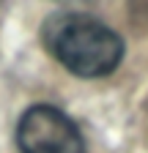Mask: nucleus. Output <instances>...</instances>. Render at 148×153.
Listing matches in <instances>:
<instances>
[{"label":"nucleus","mask_w":148,"mask_h":153,"mask_svg":"<svg viewBox=\"0 0 148 153\" xmlns=\"http://www.w3.org/2000/svg\"><path fill=\"white\" fill-rule=\"evenodd\" d=\"M41 41L66 71L85 79L113 74L123 60V38L90 14H52L41 25Z\"/></svg>","instance_id":"f257e3e1"},{"label":"nucleus","mask_w":148,"mask_h":153,"mask_svg":"<svg viewBox=\"0 0 148 153\" xmlns=\"http://www.w3.org/2000/svg\"><path fill=\"white\" fill-rule=\"evenodd\" d=\"M16 145L22 153H88L85 140L71 118L49 104L25 109L16 123Z\"/></svg>","instance_id":"f03ea898"}]
</instances>
